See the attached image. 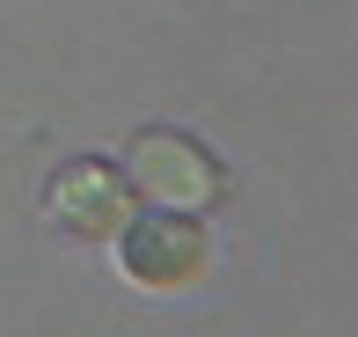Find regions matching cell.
<instances>
[{
	"label": "cell",
	"mask_w": 358,
	"mask_h": 337,
	"mask_svg": "<svg viewBox=\"0 0 358 337\" xmlns=\"http://www.w3.org/2000/svg\"><path fill=\"white\" fill-rule=\"evenodd\" d=\"M52 213L66 220L73 235H88V242H110V235L132 220V198H124V184H117L110 169L73 162V169L52 176Z\"/></svg>",
	"instance_id": "cell-2"
},
{
	"label": "cell",
	"mask_w": 358,
	"mask_h": 337,
	"mask_svg": "<svg viewBox=\"0 0 358 337\" xmlns=\"http://www.w3.org/2000/svg\"><path fill=\"white\" fill-rule=\"evenodd\" d=\"M132 176H139V191H154V198L183 205V213L213 198V162H205L190 139H176V132H146V139H132Z\"/></svg>",
	"instance_id": "cell-3"
},
{
	"label": "cell",
	"mask_w": 358,
	"mask_h": 337,
	"mask_svg": "<svg viewBox=\"0 0 358 337\" xmlns=\"http://www.w3.org/2000/svg\"><path fill=\"white\" fill-rule=\"evenodd\" d=\"M117 256H124V271H132L139 286L176 294V286H190L205 271L213 242H205V228L190 213H146V220H124L117 228Z\"/></svg>",
	"instance_id": "cell-1"
}]
</instances>
